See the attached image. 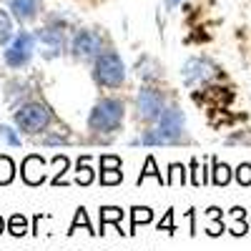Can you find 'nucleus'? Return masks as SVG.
<instances>
[{"label":"nucleus","mask_w":251,"mask_h":251,"mask_svg":"<svg viewBox=\"0 0 251 251\" xmlns=\"http://www.w3.org/2000/svg\"><path fill=\"white\" fill-rule=\"evenodd\" d=\"M123 116H126V103L121 98H103L96 103L88 116V128L93 133H113L121 128Z\"/></svg>","instance_id":"obj_1"},{"label":"nucleus","mask_w":251,"mask_h":251,"mask_svg":"<svg viewBox=\"0 0 251 251\" xmlns=\"http://www.w3.org/2000/svg\"><path fill=\"white\" fill-rule=\"evenodd\" d=\"M93 80L100 88H121L126 83V63L113 48H106L103 53L96 55V60H93Z\"/></svg>","instance_id":"obj_2"},{"label":"nucleus","mask_w":251,"mask_h":251,"mask_svg":"<svg viewBox=\"0 0 251 251\" xmlns=\"http://www.w3.org/2000/svg\"><path fill=\"white\" fill-rule=\"evenodd\" d=\"M15 126L23 133H40V131H46L48 128V123L53 121V113L48 111V106H43V103H23L15 116H13Z\"/></svg>","instance_id":"obj_3"},{"label":"nucleus","mask_w":251,"mask_h":251,"mask_svg":"<svg viewBox=\"0 0 251 251\" xmlns=\"http://www.w3.org/2000/svg\"><path fill=\"white\" fill-rule=\"evenodd\" d=\"M35 43H38L35 33H28V30L15 33V38L5 46V53H3L5 63L10 68H25L35 53Z\"/></svg>","instance_id":"obj_4"},{"label":"nucleus","mask_w":251,"mask_h":251,"mask_svg":"<svg viewBox=\"0 0 251 251\" xmlns=\"http://www.w3.org/2000/svg\"><path fill=\"white\" fill-rule=\"evenodd\" d=\"M166 108V96L163 91L153 86H143L136 96V118L143 123H156Z\"/></svg>","instance_id":"obj_5"},{"label":"nucleus","mask_w":251,"mask_h":251,"mask_svg":"<svg viewBox=\"0 0 251 251\" xmlns=\"http://www.w3.org/2000/svg\"><path fill=\"white\" fill-rule=\"evenodd\" d=\"M103 50H106V46H103V35L91 30V28H80L71 38V53L78 60H96V55L103 53Z\"/></svg>","instance_id":"obj_6"},{"label":"nucleus","mask_w":251,"mask_h":251,"mask_svg":"<svg viewBox=\"0 0 251 251\" xmlns=\"http://www.w3.org/2000/svg\"><path fill=\"white\" fill-rule=\"evenodd\" d=\"M156 123H158L156 128L161 131L166 143H178L181 136H183V128H186V116L178 106H166Z\"/></svg>","instance_id":"obj_7"},{"label":"nucleus","mask_w":251,"mask_h":251,"mask_svg":"<svg viewBox=\"0 0 251 251\" xmlns=\"http://www.w3.org/2000/svg\"><path fill=\"white\" fill-rule=\"evenodd\" d=\"M216 66L206 58H188L181 68V78L188 86H196V83H208L211 78H216Z\"/></svg>","instance_id":"obj_8"},{"label":"nucleus","mask_w":251,"mask_h":251,"mask_svg":"<svg viewBox=\"0 0 251 251\" xmlns=\"http://www.w3.org/2000/svg\"><path fill=\"white\" fill-rule=\"evenodd\" d=\"M35 38L48 48V58H53V55H58V53L66 50V28H63L60 23H48V25H43V28L35 33Z\"/></svg>","instance_id":"obj_9"},{"label":"nucleus","mask_w":251,"mask_h":251,"mask_svg":"<svg viewBox=\"0 0 251 251\" xmlns=\"http://www.w3.org/2000/svg\"><path fill=\"white\" fill-rule=\"evenodd\" d=\"M20 176H23L28 186H40L46 181V158L38 153L25 156V161L20 163Z\"/></svg>","instance_id":"obj_10"},{"label":"nucleus","mask_w":251,"mask_h":251,"mask_svg":"<svg viewBox=\"0 0 251 251\" xmlns=\"http://www.w3.org/2000/svg\"><path fill=\"white\" fill-rule=\"evenodd\" d=\"M8 10L18 23H30L40 13V0H8Z\"/></svg>","instance_id":"obj_11"},{"label":"nucleus","mask_w":251,"mask_h":251,"mask_svg":"<svg viewBox=\"0 0 251 251\" xmlns=\"http://www.w3.org/2000/svg\"><path fill=\"white\" fill-rule=\"evenodd\" d=\"M123 216H126V211H123L121 206H103V208H100V231H98V234H106V226L113 224V226H116V231L123 236V234H126L123 228H121Z\"/></svg>","instance_id":"obj_12"},{"label":"nucleus","mask_w":251,"mask_h":251,"mask_svg":"<svg viewBox=\"0 0 251 251\" xmlns=\"http://www.w3.org/2000/svg\"><path fill=\"white\" fill-rule=\"evenodd\" d=\"M211 183L219 186V188H224V186L231 183V166L214 158V161H211Z\"/></svg>","instance_id":"obj_13"},{"label":"nucleus","mask_w":251,"mask_h":251,"mask_svg":"<svg viewBox=\"0 0 251 251\" xmlns=\"http://www.w3.org/2000/svg\"><path fill=\"white\" fill-rule=\"evenodd\" d=\"M13 38H15L13 15H10V10H3V8H0V48H5Z\"/></svg>","instance_id":"obj_14"},{"label":"nucleus","mask_w":251,"mask_h":251,"mask_svg":"<svg viewBox=\"0 0 251 251\" xmlns=\"http://www.w3.org/2000/svg\"><path fill=\"white\" fill-rule=\"evenodd\" d=\"M88 156H80L78 158V166H75V183L78 186H91L93 183V178H96V174H93V169L88 166Z\"/></svg>","instance_id":"obj_15"},{"label":"nucleus","mask_w":251,"mask_h":251,"mask_svg":"<svg viewBox=\"0 0 251 251\" xmlns=\"http://www.w3.org/2000/svg\"><path fill=\"white\" fill-rule=\"evenodd\" d=\"M153 221V211L149 206H133L131 208V231L128 234H136V228L141 224H151Z\"/></svg>","instance_id":"obj_16"},{"label":"nucleus","mask_w":251,"mask_h":251,"mask_svg":"<svg viewBox=\"0 0 251 251\" xmlns=\"http://www.w3.org/2000/svg\"><path fill=\"white\" fill-rule=\"evenodd\" d=\"M149 176H153L161 186H166V176H161V171L156 169V158L153 156H149V158H146V163H143V169H141V176H138V186H143V181L146 178H149Z\"/></svg>","instance_id":"obj_17"},{"label":"nucleus","mask_w":251,"mask_h":251,"mask_svg":"<svg viewBox=\"0 0 251 251\" xmlns=\"http://www.w3.org/2000/svg\"><path fill=\"white\" fill-rule=\"evenodd\" d=\"M231 219L236 221V224L231 226V234H234V236H244V234L249 231V228H251V226L246 224V208L234 206V208H231Z\"/></svg>","instance_id":"obj_18"},{"label":"nucleus","mask_w":251,"mask_h":251,"mask_svg":"<svg viewBox=\"0 0 251 251\" xmlns=\"http://www.w3.org/2000/svg\"><path fill=\"white\" fill-rule=\"evenodd\" d=\"M188 176H186V166L183 163H171L169 166V176H166V183L169 186H186Z\"/></svg>","instance_id":"obj_19"},{"label":"nucleus","mask_w":251,"mask_h":251,"mask_svg":"<svg viewBox=\"0 0 251 251\" xmlns=\"http://www.w3.org/2000/svg\"><path fill=\"white\" fill-rule=\"evenodd\" d=\"M136 73H138L143 80L158 78V66H156V60H153V58H141L138 66H136Z\"/></svg>","instance_id":"obj_20"},{"label":"nucleus","mask_w":251,"mask_h":251,"mask_svg":"<svg viewBox=\"0 0 251 251\" xmlns=\"http://www.w3.org/2000/svg\"><path fill=\"white\" fill-rule=\"evenodd\" d=\"M208 181H211V178H208V169H206V166H201L199 158H194L191 161V183L194 186H206Z\"/></svg>","instance_id":"obj_21"},{"label":"nucleus","mask_w":251,"mask_h":251,"mask_svg":"<svg viewBox=\"0 0 251 251\" xmlns=\"http://www.w3.org/2000/svg\"><path fill=\"white\" fill-rule=\"evenodd\" d=\"M15 178V163L10 156H0V186H8Z\"/></svg>","instance_id":"obj_22"},{"label":"nucleus","mask_w":251,"mask_h":251,"mask_svg":"<svg viewBox=\"0 0 251 251\" xmlns=\"http://www.w3.org/2000/svg\"><path fill=\"white\" fill-rule=\"evenodd\" d=\"M8 231L13 236H25L28 234V219L23 214H13L10 221H8Z\"/></svg>","instance_id":"obj_23"},{"label":"nucleus","mask_w":251,"mask_h":251,"mask_svg":"<svg viewBox=\"0 0 251 251\" xmlns=\"http://www.w3.org/2000/svg\"><path fill=\"white\" fill-rule=\"evenodd\" d=\"M169 146L166 143V138L161 136V131L158 128H151V131H143V136L138 138V141H133V146Z\"/></svg>","instance_id":"obj_24"},{"label":"nucleus","mask_w":251,"mask_h":251,"mask_svg":"<svg viewBox=\"0 0 251 251\" xmlns=\"http://www.w3.org/2000/svg\"><path fill=\"white\" fill-rule=\"evenodd\" d=\"M78 226H86V231H91V234H98V231H93V226H91V219H88V211L86 208H78L75 211V219H73V224H71V231L68 234H75L78 231Z\"/></svg>","instance_id":"obj_25"},{"label":"nucleus","mask_w":251,"mask_h":251,"mask_svg":"<svg viewBox=\"0 0 251 251\" xmlns=\"http://www.w3.org/2000/svg\"><path fill=\"white\" fill-rule=\"evenodd\" d=\"M123 181L121 169H100V186H118Z\"/></svg>","instance_id":"obj_26"},{"label":"nucleus","mask_w":251,"mask_h":251,"mask_svg":"<svg viewBox=\"0 0 251 251\" xmlns=\"http://www.w3.org/2000/svg\"><path fill=\"white\" fill-rule=\"evenodd\" d=\"M158 231H166V234H174L176 231V226H174V208H169L166 216L158 221Z\"/></svg>","instance_id":"obj_27"},{"label":"nucleus","mask_w":251,"mask_h":251,"mask_svg":"<svg viewBox=\"0 0 251 251\" xmlns=\"http://www.w3.org/2000/svg\"><path fill=\"white\" fill-rule=\"evenodd\" d=\"M236 181L241 186H251V163H241L236 169Z\"/></svg>","instance_id":"obj_28"},{"label":"nucleus","mask_w":251,"mask_h":251,"mask_svg":"<svg viewBox=\"0 0 251 251\" xmlns=\"http://www.w3.org/2000/svg\"><path fill=\"white\" fill-rule=\"evenodd\" d=\"M226 231V224L221 221V216L219 219H211V224H206V234L208 236H221Z\"/></svg>","instance_id":"obj_29"},{"label":"nucleus","mask_w":251,"mask_h":251,"mask_svg":"<svg viewBox=\"0 0 251 251\" xmlns=\"http://www.w3.org/2000/svg\"><path fill=\"white\" fill-rule=\"evenodd\" d=\"M0 136L5 138V143H8V146H20V136L10 128V126H0Z\"/></svg>","instance_id":"obj_30"},{"label":"nucleus","mask_w":251,"mask_h":251,"mask_svg":"<svg viewBox=\"0 0 251 251\" xmlns=\"http://www.w3.org/2000/svg\"><path fill=\"white\" fill-rule=\"evenodd\" d=\"M100 169H123V161L118 156H100Z\"/></svg>","instance_id":"obj_31"},{"label":"nucleus","mask_w":251,"mask_h":251,"mask_svg":"<svg viewBox=\"0 0 251 251\" xmlns=\"http://www.w3.org/2000/svg\"><path fill=\"white\" fill-rule=\"evenodd\" d=\"M178 3H181V0H166V8H169V10H174Z\"/></svg>","instance_id":"obj_32"},{"label":"nucleus","mask_w":251,"mask_h":251,"mask_svg":"<svg viewBox=\"0 0 251 251\" xmlns=\"http://www.w3.org/2000/svg\"><path fill=\"white\" fill-rule=\"evenodd\" d=\"M3 231H5V219L0 216V234H3Z\"/></svg>","instance_id":"obj_33"}]
</instances>
